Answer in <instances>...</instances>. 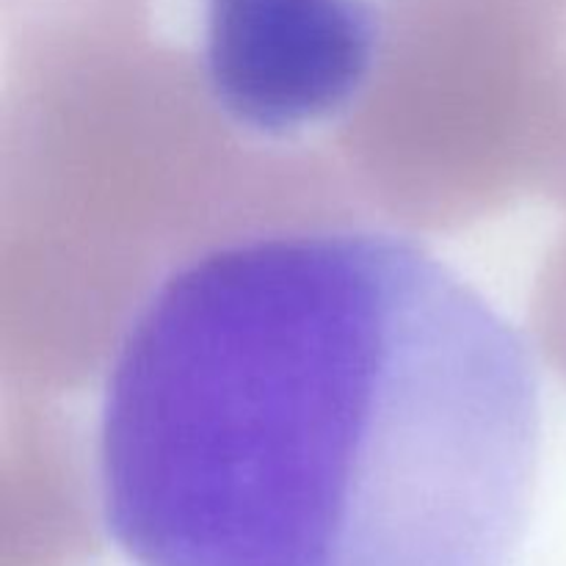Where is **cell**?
Segmentation results:
<instances>
[{
  "instance_id": "2",
  "label": "cell",
  "mask_w": 566,
  "mask_h": 566,
  "mask_svg": "<svg viewBox=\"0 0 566 566\" xmlns=\"http://www.w3.org/2000/svg\"><path fill=\"white\" fill-rule=\"evenodd\" d=\"M376 50L368 0H205L210 94L232 122L263 136L346 111L374 72Z\"/></svg>"
},
{
  "instance_id": "1",
  "label": "cell",
  "mask_w": 566,
  "mask_h": 566,
  "mask_svg": "<svg viewBox=\"0 0 566 566\" xmlns=\"http://www.w3.org/2000/svg\"><path fill=\"white\" fill-rule=\"evenodd\" d=\"M542 398L525 337L420 243L321 230L166 276L105 385L133 566H509Z\"/></svg>"
}]
</instances>
